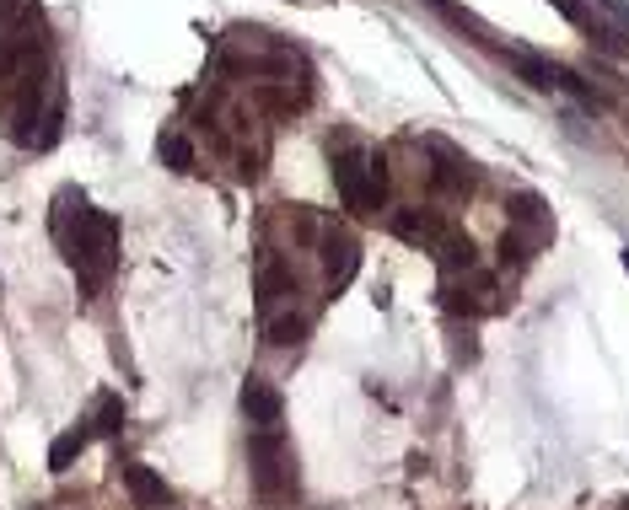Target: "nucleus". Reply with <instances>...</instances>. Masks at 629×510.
I'll return each instance as SVG.
<instances>
[{
	"label": "nucleus",
	"instance_id": "nucleus-10",
	"mask_svg": "<svg viewBox=\"0 0 629 510\" xmlns=\"http://www.w3.org/2000/svg\"><path fill=\"white\" fill-rule=\"evenodd\" d=\"M86 430H92V436H118V430H124V403H118V393H102V398H97Z\"/></svg>",
	"mask_w": 629,
	"mask_h": 510
},
{
	"label": "nucleus",
	"instance_id": "nucleus-4",
	"mask_svg": "<svg viewBox=\"0 0 629 510\" xmlns=\"http://www.w3.org/2000/svg\"><path fill=\"white\" fill-rule=\"evenodd\" d=\"M355 269H361V242H355L350 231H328V237H323V274H328V290H345Z\"/></svg>",
	"mask_w": 629,
	"mask_h": 510
},
{
	"label": "nucleus",
	"instance_id": "nucleus-16",
	"mask_svg": "<svg viewBox=\"0 0 629 510\" xmlns=\"http://www.w3.org/2000/svg\"><path fill=\"white\" fill-rule=\"evenodd\" d=\"M625 269H629V247H625Z\"/></svg>",
	"mask_w": 629,
	"mask_h": 510
},
{
	"label": "nucleus",
	"instance_id": "nucleus-2",
	"mask_svg": "<svg viewBox=\"0 0 629 510\" xmlns=\"http://www.w3.org/2000/svg\"><path fill=\"white\" fill-rule=\"evenodd\" d=\"M328 156H334V183H339L345 204L361 210V215H377V204H382V194H388L382 156H366V151H355V145L328 151Z\"/></svg>",
	"mask_w": 629,
	"mask_h": 510
},
{
	"label": "nucleus",
	"instance_id": "nucleus-13",
	"mask_svg": "<svg viewBox=\"0 0 629 510\" xmlns=\"http://www.w3.org/2000/svg\"><path fill=\"white\" fill-rule=\"evenodd\" d=\"M162 161H167L172 172H188V167H194V145H188L183 134H167V140H162Z\"/></svg>",
	"mask_w": 629,
	"mask_h": 510
},
{
	"label": "nucleus",
	"instance_id": "nucleus-9",
	"mask_svg": "<svg viewBox=\"0 0 629 510\" xmlns=\"http://www.w3.org/2000/svg\"><path fill=\"white\" fill-rule=\"evenodd\" d=\"M436 258H441V269H474V242L468 237H458V231H441V242H436Z\"/></svg>",
	"mask_w": 629,
	"mask_h": 510
},
{
	"label": "nucleus",
	"instance_id": "nucleus-5",
	"mask_svg": "<svg viewBox=\"0 0 629 510\" xmlns=\"http://www.w3.org/2000/svg\"><path fill=\"white\" fill-rule=\"evenodd\" d=\"M242 414H248V425H258V430H269V425H280V414H285V398L264 382V376H248L242 382Z\"/></svg>",
	"mask_w": 629,
	"mask_h": 510
},
{
	"label": "nucleus",
	"instance_id": "nucleus-7",
	"mask_svg": "<svg viewBox=\"0 0 629 510\" xmlns=\"http://www.w3.org/2000/svg\"><path fill=\"white\" fill-rule=\"evenodd\" d=\"M285 296H296V274H291L280 258H264V264H258V307L269 312V307L285 301Z\"/></svg>",
	"mask_w": 629,
	"mask_h": 510
},
{
	"label": "nucleus",
	"instance_id": "nucleus-15",
	"mask_svg": "<svg viewBox=\"0 0 629 510\" xmlns=\"http://www.w3.org/2000/svg\"><path fill=\"white\" fill-rule=\"evenodd\" d=\"M555 5H560L571 22H587V5H581V0H555Z\"/></svg>",
	"mask_w": 629,
	"mask_h": 510
},
{
	"label": "nucleus",
	"instance_id": "nucleus-14",
	"mask_svg": "<svg viewBox=\"0 0 629 510\" xmlns=\"http://www.w3.org/2000/svg\"><path fill=\"white\" fill-rule=\"evenodd\" d=\"M592 5L614 22V32H629V5H625V0H592Z\"/></svg>",
	"mask_w": 629,
	"mask_h": 510
},
{
	"label": "nucleus",
	"instance_id": "nucleus-11",
	"mask_svg": "<svg viewBox=\"0 0 629 510\" xmlns=\"http://www.w3.org/2000/svg\"><path fill=\"white\" fill-rule=\"evenodd\" d=\"M393 231L404 237V242H441V226L431 220V215H393Z\"/></svg>",
	"mask_w": 629,
	"mask_h": 510
},
{
	"label": "nucleus",
	"instance_id": "nucleus-8",
	"mask_svg": "<svg viewBox=\"0 0 629 510\" xmlns=\"http://www.w3.org/2000/svg\"><path fill=\"white\" fill-rule=\"evenodd\" d=\"M86 441H92V430H86V425H75V430L54 436V446H48V473H70V462L86 452Z\"/></svg>",
	"mask_w": 629,
	"mask_h": 510
},
{
	"label": "nucleus",
	"instance_id": "nucleus-3",
	"mask_svg": "<svg viewBox=\"0 0 629 510\" xmlns=\"http://www.w3.org/2000/svg\"><path fill=\"white\" fill-rule=\"evenodd\" d=\"M248 462H253V479L264 495H291L296 489V473H291V446L280 436V425L269 430H253L248 436Z\"/></svg>",
	"mask_w": 629,
	"mask_h": 510
},
{
	"label": "nucleus",
	"instance_id": "nucleus-6",
	"mask_svg": "<svg viewBox=\"0 0 629 510\" xmlns=\"http://www.w3.org/2000/svg\"><path fill=\"white\" fill-rule=\"evenodd\" d=\"M124 489H129V500L140 510H162V506H172V489L151 473V468H140V462H129L124 468Z\"/></svg>",
	"mask_w": 629,
	"mask_h": 510
},
{
	"label": "nucleus",
	"instance_id": "nucleus-1",
	"mask_svg": "<svg viewBox=\"0 0 629 510\" xmlns=\"http://www.w3.org/2000/svg\"><path fill=\"white\" fill-rule=\"evenodd\" d=\"M54 242L65 247L70 269L86 280V290H97L118 264V220L108 210H86L81 194L70 188L54 199Z\"/></svg>",
	"mask_w": 629,
	"mask_h": 510
},
{
	"label": "nucleus",
	"instance_id": "nucleus-12",
	"mask_svg": "<svg viewBox=\"0 0 629 510\" xmlns=\"http://www.w3.org/2000/svg\"><path fill=\"white\" fill-rule=\"evenodd\" d=\"M301 339H307V317H301V312H285V317L269 323V344H275V350H296Z\"/></svg>",
	"mask_w": 629,
	"mask_h": 510
}]
</instances>
